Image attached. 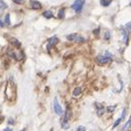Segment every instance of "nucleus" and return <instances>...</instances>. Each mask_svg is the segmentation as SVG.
Segmentation results:
<instances>
[{
	"label": "nucleus",
	"instance_id": "17",
	"mask_svg": "<svg viewBox=\"0 0 131 131\" xmlns=\"http://www.w3.org/2000/svg\"><path fill=\"white\" fill-rule=\"evenodd\" d=\"M117 108V106L116 105H113V106H109V107H107V111L108 112H112V111H115Z\"/></svg>",
	"mask_w": 131,
	"mask_h": 131
},
{
	"label": "nucleus",
	"instance_id": "11",
	"mask_svg": "<svg viewBox=\"0 0 131 131\" xmlns=\"http://www.w3.org/2000/svg\"><path fill=\"white\" fill-rule=\"evenodd\" d=\"M10 42L12 43V45H15V46H17V47H20V46H21L20 41L17 40V39H15V37H11V39H10Z\"/></svg>",
	"mask_w": 131,
	"mask_h": 131
},
{
	"label": "nucleus",
	"instance_id": "25",
	"mask_svg": "<svg viewBox=\"0 0 131 131\" xmlns=\"http://www.w3.org/2000/svg\"><path fill=\"white\" fill-rule=\"evenodd\" d=\"M4 131H12V129H11V128H6Z\"/></svg>",
	"mask_w": 131,
	"mask_h": 131
},
{
	"label": "nucleus",
	"instance_id": "12",
	"mask_svg": "<svg viewBox=\"0 0 131 131\" xmlns=\"http://www.w3.org/2000/svg\"><path fill=\"white\" fill-rule=\"evenodd\" d=\"M80 94H82V87H76L75 89H74V91H73L74 97H78Z\"/></svg>",
	"mask_w": 131,
	"mask_h": 131
},
{
	"label": "nucleus",
	"instance_id": "14",
	"mask_svg": "<svg viewBox=\"0 0 131 131\" xmlns=\"http://www.w3.org/2000/svg\"><path fill=\"white\" fill-rule=\"evenodd\" d=\"M96 107L98 108V111H97V113H98V116H101L102 113L105 112V108H104V107H101V106L99 105V104H96Z\"/></svg>",
	"mask_w": 131,
	"mask_h": 131
},
{
	"label": "nucleus",
	"instance_id": "2",
	"mask_svg": "<svg viewBox=\"0 0 131 131\" xmlns=\"http://www.w3.org/2000/svg\"><path fill=\"white\" fill-rule=\"evenodd\" d=\"M67 40L68 41H72V42H76V43H83L84 42V37H80L79 34H69V35H67Z\"/></svg>",
	"mask_w": 131,
	"mask_h": 131
},
{
	"label": "nucleus",
	"instance_id": "16",
	"mask_svg": "<svg viewBox=\"0 0 131 131\" xmlns=\"http://www.w3.org/2000/svg\"><path fill=\"white\" fill-rule=\"evenodd\" d=\"M4 23H6V26H10V15L9 13L4 17Z\"/></svg>",
	"mask_w": 131,
	"mask_h": 131
},
{
	"label": "nucleus",
	"instance_id": "5",
	"mask_svg": "<svg viewBox=\"0 0 131 131\" xmlns=\"http://www.w3.org/2000/svg\"><path fill=\"white\" fill-rule=\"evenodd\" d=\"M111 61H112V58L107 57V56H105V55H99V56L96 57V62L98 63V64H100V65H104V64L110 63Z\"/></svg>",
	"mask_w": 131,
	"mask_h": 131
},
{
	"label": "nucleus",
	"instance_id": "18",
	"mask_svg": "<svg viewBox=\"0 0 131 131\" xmlns=\"http://www.w3.org/2000/svg\"><path fill=\"white\" fill-rule=\"evenodd\" d=\"M64 15H65V10H64V9L60 10V12H58V18H60V19H64Z\"/></svg>",
	"mask_w": 131,
	"mask_h": 131
},
{
	"label": "nucleus",
	"instance_id": "7",
	"mask_svg": "<svg viewBox=\"0 0 131 131\" xmlns=\"http://www.w3.org/2000/svg\"><path fill=\"white\" fill-rule=\"evenodd\" d=\"M58 42V39L56 37H51V39H49V44H47V51H50V49H51L53 45H55V44Z\"/></svg>",
	"mask_w": 131,
	"mask_h": 131
},
{
	"label": "nucleus",
	"instance_id": "3",
	"mask_svg": "<svg viewBox=\"0 0 131 131\" xmlns=\"http://www.w3.org/2000/svg\"><path fill=\"white\" fill-rule=\"evenodd\" d=\"M85 4V0H75V2L72 4V9L76 12H79L82 11V8Z\"/></svg>",
	"mask_w": 131,
	"mask_h": 131
},
{
	"label": "nucleus",
	"instance_id": "13",
	"mask_svg": "<svg viewBox=\"0 0 131 131\" xmlns=\"http://www.w3.org/2000/svg\"><path fill=\"white\" fill-rule=\"evenodd\" d=\"M43 17H45L46 19H51L52 17H53V12L50 10H45L43 12Z\"/></svg>",
	"mask_w": 131,
	"mask_h": 131
},
{
	"label": "nucleus",
	"instance_id": "10",
	"mask_svg": "<svg viewBox=\"0 0 131 131\" xmlns=\"http://www.w3.org/2000/svg\"><path fill=\"white\" fill-rule=\"evenodd\" d=\"M130 126H131V118L126 121V124H124V127H122V130L121 131H128V129L130 128Z\"/></svg>",
	"mask_w": 131,
	"mask_h": 131
},
{
	"label": "nucleus",
	"instance_id": "20",
	"mask_svg": "<svg viewBox=\"0 0 131 131\" xmlns=\"http://www.w3.org/2000/svg\"><path fill=\"white\" fill-rule=\"evenodd\" d=\"M0 8H1V9H7V4H4L2 0H0Z\"/></svg>",
	"mask_w": 131,
	"mask_h": 131
},
{
	"label": "nucleus",
	"instance_id": "15",
	"mask_svg": "<svg viewBox=\"0 0 131 131\" xmlns=\"http://www.w3.org/2000/svg\"><path fill=\"white\" fill-rule=\"evenodd\" d=\"M111 4V0H100V4L104 6V7H107Z\"/></svg>",
	"mask_w": 131,
	"mask_h": 131
},
{
	"label": "nucleus",
	"instance_id": "8",
	"mask_svg": "<svg viewBox=\"0 0 131 131\" xmlns=\"http://www.w3.org/2000/svg\"><path fill=\"white\" fill-rule=\"evenodd\" d=\"M126 117V109H124L122 110V115H121V117L119 118V119H117L116 121H115V124H113V128H116V127H118L119 126V124H120L121 121L124 120V118Z\"/></svg>",
	"mask_w": 131,
	"mask_h": 131
},
{
	"label": "nucleus",
	"instance_id": "27",
	"mask_svg": "<svg viewBox=\"0 0 131 131\" xmlns=\"http://www.w3.org/2000/svg\"><path fill=\"white\" fill-rule=\"evenodd\" d=\"M22 131H26V130H22Z\"/></svg>",
	"mask_w": 131,
	"mask_h": 131
},
{
	"label": "nucleus",
	"instance_id": "4",
	"mask_svg": "<svg viewBox=\"0 0 131 131\" xmlns=\"http://www.w3.org/2000/svg\"><path fill=\"white\" fill-rule=\"evenodd\" d=\"M53 108H54V111L56 115H58V116H63V113H64V111H63L62 109V106L60 105V102H58L57 98L54 99V104H53Z\"/></svg>",
	"mask_w": 131,
	"mask_h": 131
},
{
	"label": "nucleus",
	"instance_id": "6",
	"mask_svg": "<svg viewBox=\"0 0 131 131\" xmlns=\"http://www.w3.org/2000/svg\"><path fill=\"white\" fill-rule=\"evenodd\" d=\"M30 8H32L34 10H40L42 8V4L37 0H30Z\"/></svg>",
	"mask_w": 131,
	"mask_h": 131
},
{
	"label": "nucleus",
	"instance_id": "21",
	"mask_svg": "<svg viewBox=\"0 0 131 131\" xmlns=\"http://www.w3.org/2000/svg\"><path fill=\"white\" fill-rule=\"evenodd\" d=\"M105 39H106V40H109V39H110V33H109V31H107V32L105 33Z\"/></svg>",
	"mask_w": 131,
	"mask_h": 131
},
{
	"label": "nucleus",
	"instance_id": "9",
	"mask_svg": "<svg viewBox=\"0 0 131 131\" xmlns=\"http://www.w3.org/2000/svg\"><path fill=\"white\" fill-rule=\"evenodd\" d=\"M121 31H122V37H124V44H128V41H129V35H128V33L126 30L121 29Z\"/></svg>",
	"mask_w": 131,
	"mask_h": 131
},
{
	"label": "nucleus",
	"instance_id": "23",
	"mask_svg": "<svg viewBox=\"0 0 131 131\" xmlns=\"http://www.w3.org/2000/svg\"><path fill=\"white\" fill-rule=\"evenodd\" d=\"M126 28H127V29L131 32V22H128V23H127V26H126Z\"/></svg>",
	"mask_w": 131,
	"mask_h": 131
},
{
	"label": "nucleus",
	"instance_id": "19",
	"mask_svg": "<svg viewBox=\"0 0 131 131\" xmlns=\"http://www.w3.org/2000/svg\"><path fill=\"white\" fill-rule=\"evenodd\" d=\"M12 1L17 4H23L24 2H26V0H12Z\"/></svg>",
	"mask_w": 131,
	"mask_h": 131
},
{
	"label": "nucleus",
	"instance_id": "26",
	"mask_svg": "<svg viewBox=\"0 0 131 131\" xmlns=\"http://www.w3.org/2000/svg\"><path fill=\"white\" fill-rule=\"evenodd\" d=\"M1 26H4V21H2V20H0V28H1Z\"/></svg>",
	"mask_w": 131,
	"mask_h": 131
},
{
	"label": "nucleus",
	"instance_id": "22",
	"mask_svg": "<svg viewBox=\"0 0 131 131\" xmlns=\"http://www.w3.org/2000/svg\"><path fill=\"white\" fill-rule=\"evenodd\" d=\"M75 131H86V128L85 127H78Z\"/></svg>",
	"mask_w": 131,
	"mask_h": 131
},
{
	"label": "nucleus",
	"instance_id": "1",
	"mask_svg": "<svg viewBox=\"0 0 131 131\" xmlns=\"http://www.w3.org/2000/svg\"><path fill=\"white\" fill-rule=\"evenodd\" d=\"M71 115H72V111L67 107V109L62 116V119H61V126H62L63 129H68L69 128V124H68V120L71 118Z\"/></svg>",
	"mask_w": 131,
	"mask_h": 131
},
{
	"label": "nucleus",
	"instance_id": "24",
	"mask_svg": "<svg viewBox=\"0 0 131 131\" xmlns=\"http://www.w3.org/2000/svg\"><path fill=\"white\" fill-rule=\"evenodd\" d=\"M8 124H15V120H13L12 118H9V120H8Z\"/></svg>",
	"mask_w": 131,
	"mask_h": 131
}]
</instances>
